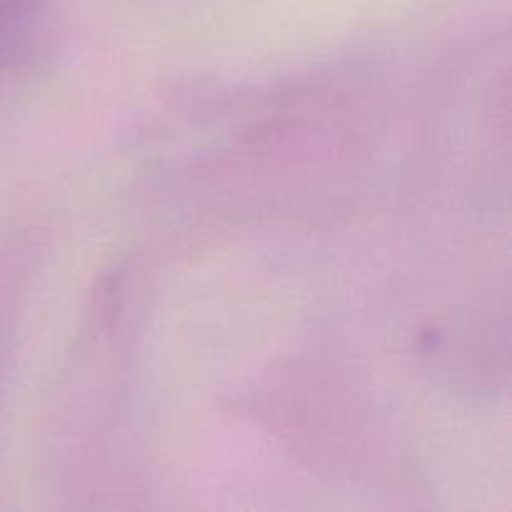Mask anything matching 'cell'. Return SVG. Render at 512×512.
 <instances>
[{
  "mask_svg": "<svg viewBox=\"0 0 512 512\" xmlns=\"http://www.w3.org/2000/svg\"><path fill=\"white\" fill-rule=\"evenodd\" d=\"M33 23V0H0V58L23 45Z\"/></svg>",
  "mask_w": 512,
  "mask_h": 512,
  "instance_id": "obj_1",
  "label": "cell"
}]
</instances>
